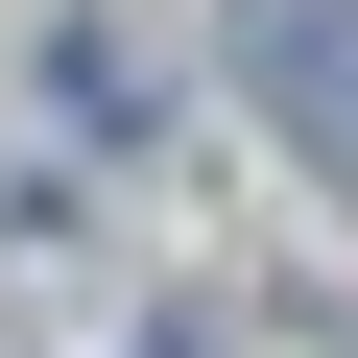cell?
I'll return each instance as SVG.
<instances>
[{"label": "cell", "instance_id": "obj_1", "mask_svg": "<svg viewBox=\"0 0 358 358\" xmlns=\"http://www.w3.org/2000/svg\"><path fill=\"white\" fill-rule=\"evenodd\" d=\"M239 96H263V143L310 167V192L358 215V0H239Z\"/></svg>", "mask_w": 358, "mask_h": 358}]
</instances>
